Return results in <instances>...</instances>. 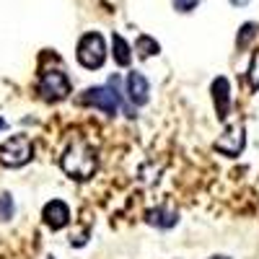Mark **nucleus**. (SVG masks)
Masks as SVG:
<instances>
[{
    "mask_svg": "<svg viewBox=\"0 0 259 259\" xmlns=\"http://www.w3.org/2000/svg\"><path fill=\"white\" fill-rule=\"evenodd\" d=\"M112 57L119 68H130V62H133V47L119 34H112Z\"/></svg>",
    "mask_w": 259,
    "mask_h": 259,
    "instance_id": "9b49d317",
    "label": "nucleus"
},
{
    "mask_svg": "<svg viewBox=\"0 0 259 259\" xmlns=\"http://www.w3.org/2000/svg\"><path fill=\"white\" fill-rule=\"evenodd\" d=\"M16 215V202L8 192H0V223H8Z\"/></svg>",
    "mask_w": 259,
    "mask_h": 259,
    "instance_id": "4468645a",
    "label": "nucleus"
},
{
    "mask_svg": "<svg viewBox=\"0 0 259 259\" xmlns=\"http://www.w3.org/2000/svg\"><path fill=\"white\" fill-rule=\"evenodd\" d=\"M0 130H6V119L3 117H0Z\"/></svg>",
    "mask_w": 259,
    "mask_h": 259,
    "instance_id": "6ab92c4d",
    "label": "nucleus"
},
{
    "mask_svg": "<svg viewBox=\"0 0 259 259\" xmlns=\"http://www.w3.org/2000/svg\"><path fill=\"white\" fill-rule=\"evenodd\" d=\"M133 52H138V57L148 60V57H156L161 52V45H158L156 39H150L148 34H140L135 39V45H133Z\"/></svg>",
    "mask_w": 259,
    "mask_h": 259,
    "instance_id": "f8f14e48",
    "label": "nucleus"
},
{
    "mask_svg": "<svg viewBox=\"0 0 259 259\" xmlns=\"http://www.w3.org/2000/svg\"><path fill=\"white\" fill-rule=\"evenodd\" d=\"M210 96H212V106H215V114H218L221 122L228 119L231 114V104H233V96H231V83L226 75H218L210 85Z\"/></svg>",
    "mask_w": 259,
    "mask_h": 259,
    "instance_id": "6e6552de",
    "label": "nucleus"
},
{
    "mask_svg": "<svg viewBox=\"0 0 259 259\" xmlns=\"http://www.w3.org/2000/svg\"><path fill=\"white\" fill-rule=\"evenodd\" d=\"M75 57L78 65L85 70H99L104 68L106 62V39L99 31H89L78 39V47H75Z\"/></svg>",
    "mask_w": 259,
    "mask_h": 259,
    "instance_id": "7ed1b4c3",
    "label": "nucleus"
},
{
    "mask_svg": "<svg viewBox=\"0 0 259 259\" xmlns=\"http://www.w3.org/2000/svg\"><path fill=\"white\" fill-rule=\"evenodd\" d=\"M117 78H112L109 83H104V85H91V89H85L78 101L83 106H91V109H99L101 114L106 117H114L119 112V106H122V91L117 89Z\"/></svg>",
    "mask_w": 259,
    "mask_h": 259,
    "instance_id": "f03ea898",
    "label": "nucleus"
},
{
    "mask_svg": "<svg viewBox=\"0 0 259 259\" xmlns=\"http://www.w3.org/2000/svg\"><path fill=\"white\" fill-rule=\"evenodd\" d=\"M207 259H231V256H226V254H215V256H207Z\"/></svg>",
    "mask_w": 259,
    "mask_h": 259,
    "instance_id": "a211bd4d",
    "label": "nucleus"
},
{
    "mask_svg": "<svg viewBox=\"0 0 259 259\" xmlns=\"http://www.w3.org/2000/svg\"><path fill=\"white\" fill-rule=\"evenodd\" d=\"M244 148H246V130H244L241 122H236V124L226 127V133L212 143V150H215V153H221V156H226V158L241 156Z\"/></svg>",
    "mask_w": 259,
    "mask_h": 259,
    "instance_id": "423d86ee",
    "label": "nucleus"
},
{
    "mask_svg": "<svg viewBox=\"0 0 259 259\" xmlns=\"http://www.w3.org/2000/svg\"><path fill=\"white\" fill-rule=\"evenodd\" d=\"M41 221H45V226L52 228V231H62L70 223V205L65 200H50L41 207Z\"/></svg>",
    "mask_w": 259,
    "mask_h": 259,
    "instance_id": "1a4fd4ad",
    "label": "nucleus"
},
{
    "mask_svg": "<svg viewBox=\"0 0 259 259\" xmlns=\"http://www.w3.org/2000/svg\"><path fill=\"white\" fill-rule=\"evenodd\" d=\"M171 3H174V8H177L179 13H189V11L197 8L200 0H171Z\"/></svg>",
    "mask_w": 259,
    "mask_h": 259,
    "instance_id": "dca6fc26",
    "label": "nucleus"
},
{
    "mask_svg": "<svg viewBox=\"0 0 259 259\" xmlns=\"http://www.w3.org/2000/svg\"><path fill=\"white\" fill-rule=\"evenodd\" d=\"M145 223L153 226V228H161V231H168L179 223V212L171 207V205H158V207H150L145 212Z\"/></svg>",
    "mask_w": 259,
    "mask_h": 259,
    "instance_id": "9d476101",
    "label": "nucleus"
},
{
    "mask_svg": "<svg viewBox=\"0 0 259 259\" xmlns=\"http://www.w3.org/2000/svg\"><path fill=\"white\" fill-rule=\"evenodd\" d=\"M60 168L73 182H89L99 168V156H96L94 145H89L80 138L70 140L68 145H65L62 156H60Z\"/></svg>",
    "mask_w": 259,
    "mask_h": 259,
    "instance_id": "f257e3e1",
    "label": "nucleus"
},
{
    "mask_svg": "<svg viewBox=\"0 0 259 259\" xmlns=\"http://www.w3.org/2000/svg\"><path fill=\"white\" fill-rule=\"evenodd\" d=\"M256 31H259V26L251 24V21H246V24L241 26V31H239V36H236V47H239V50H249V45L254 41Z\"/></svg>",
    "mask_w": 259,
    "mask_h": 259,
    "instance_id": "ddd939ff",
    "label": "nucleus"
},
{
    "mask_svg": "<svg viewBox=\"0 0 259 259\" xmlns=\"http://www.w3.org/2000/svg\"><path fill=\"white\" fill-rule=\"evenodd\" d=\"M124 94L133 106H145L150 101V83L140 70H130L124 78Z\"/></svg>",
    "mask_w": 259,
    "mask_h": 259,
    "instance_id": "0eeeda50",
    "label": "nucleus"
},
{
    "mask_svg": "<svg viewBox=\"0 0 259 259\" xmlns=\"http://www.w3.org/2000/svg\"><path fill=\"white\" fill-rule=\"evenodd\" d=\"M249 85H251L254 91H259V50L254 52L251 65H249Z\"/></svg>",
    "mask_w": 259,
    "mask_h": 259,
    "instance_id": "2eb2a0df",
    "label": "nucleus"
},
{
    "mask_svg": "<svg viewBox=\"0 0 259 259\" xmlns=\"http://www.w3.org/2000/svg\"><path fill=\"white\" fill-rule=\"evenodd\" d=\"M249 0H231V6H246Z\"/></svg>",
    "mask_w": 259,
    "mask_h": 259,
    "instance_id": "f3484780",
    "label": "nucleus"
},
{
    "mask_svg": "<svg viewBox=\"0 0 259 259\" xmlns=\"http://www.w3.org/2000/svg\"><path fill=\"white\" fill-rule=\"evenodd\" d=\"M70 78L68 73H62V70H47V73H41L39 83H36V91L39 96L55 104V101H62V99H68L70 96Z\"/></svg>",
    "mask_w": 259,
    "mask_h": 259,
    "instance_id": "39448f33",
    "label": "nucleus"
},
{
    "mask_svg": "<svg viewBox=\"0 0 259 259\" xmlns=\"http://www.w3.org/2000/svg\"><path fill=\"white\" fill-rule=\"evenodd\" d=\"M34 158V143L26 135H11L6 143H0V163L6 168H21Z\"/></svg>",
    "mask_w": 259,
    "mask_h": 259,
    "instance_id": "20e7f679",
    "label": "nucleus"
}]
</instances>
